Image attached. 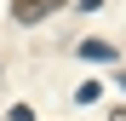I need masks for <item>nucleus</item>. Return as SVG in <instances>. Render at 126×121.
Wrapping results in <instances>:
<instances>
[{
  "mask_svg": "<svg viewBox=\"0 0 126 121\" xmlns=\"http://www.w3.org/2000/svg\"><path fill=\"white\" fill-rule=\"evenodd\" d=\"M63 0H12V17L17 23H40V17H52Z\"/></svg>",
  "mask_w": 126,
  "mask_h": 121,
  "instance_id": "1",
  "label": "nucleus"
},
{
  "mask_svg": "<svg viewBox=\"0 0 126 121\" xmlns=\"http://www.w3.org/2000/svg\"><path fill=\"white\" fill-rule=\"evenodd\" d=\"M75 52L86 58V64H115V58H120L115 40H97V35H92V40H75Z\"/></svg>",
  "mask_w": 126,
  "mask_h": 121,
  "instance_id": "2",
  "label": "nucleus"
},
{
  "mask_svg": "<svg viewBox=\"0 0 126 121\" xmlns=\"http://www.w3.org/2000/svg\"><path fill=\"white\" fill-rule=\"evenodd\" d=\"M97 92H103L97 81H80V87H75V98H80V104H97Z\"/></svg>",
  "mask_w": 126,
  "mask_h": 121,
  "instance_id": "3",
  "label": "nucleus"
},
{
  "mask_svg": "<svg viewBox=\"0 0 126 121\" xmlns=\"http://www.w3.org/2000/svg\"><path fill=\"white\" fill-rule=\"evenodd\" d=\"M6 121H34V110H29V104H17V110H12Z\"/></svg>",
  "mask_w": 126,
  "mask_h": 121,
  "instance_id": "4",
  "label": "nucleus"
},
{
  "mask_svg": "<svg viewBox=\"0 0 126 121\" xmlns=\"http://www.w3.org/2000/svg\"><path fill=\"white\" fill-rule=\"evenodd\" d=\"M109 121H126V104H115V110H109Z\"/></svg>",
  "mask_w": 126,
  "mask_h": 121,
  "instance_id": "5",
  "label": "nucleus"
},
{
  "mask_svg": "<svg viewBox=\"0 0 126 121\" xmlns=\"http://www.w3.org/2000/svg\"><path fill=\"white\" fill-rule=\"evenodd\" d=\"M120 87H126V75H120Z\"/></svg>",
  "mask_w": 126,
  "mask_h": 121,
  "instance_id": "6",
  "label": "nucleus"
}]
</instances>
